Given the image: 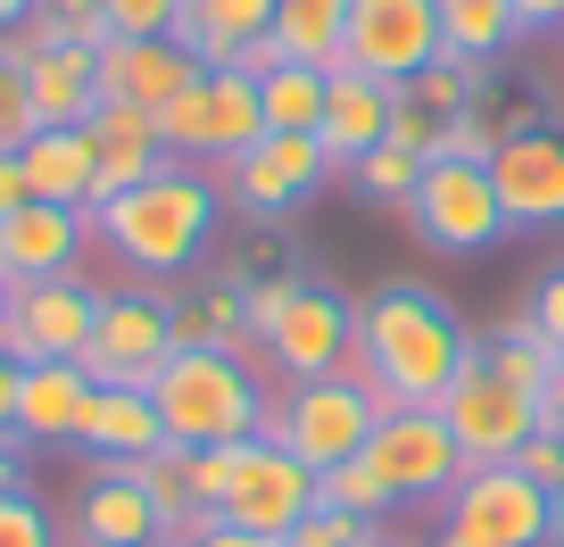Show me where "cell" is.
Listing matches in <instances>:
<instances>
[{
  "label": "cell",
  "instance_id": "cell-1",
  "mask_svg": "<svg viewBox=\"0 0 564 547\" xmlns=\"http://www.w3.org/2000/svg\"><path fill=\"white\" fill-rule=\"evenodd\" d=\"M465 365H474V332L457 324V307H441L423 283H382L357 307V349L340 373L366 382L382 406H441Z\"/></svg>",
  "mask_w": 564,
  "mask_h": 547
},
{
  "label": "cell",
  "instance_id": "cell-2",
  "mask_svg": "<svg viewBox=\"0 0 564 547\" xmlns=\"http://www.w3.org/2000/svg\"><path fill=\"white\" fill-rule=\"evenodd\" d=\"M91 232H100L133 274L175 283V274H192V265L208 258V241H216V183L199 175V166L166 158L150 183L100 199V208H91Z\"/></svg>",
  "mask_w": 564,
  "mask_h": 547
},
{
  "label": "cell",
  "instance_id": "cell-3",
  "mask_svg": "<svg viewBox=\"0 0 564 547\" xmlns=\"http://www.w3.org/2000/svg\"><path fill=\"white\" fill-rule=\"evenodd\" d=\"M150 398H159L166 448H192V457L258 440L265 415H274V390L258 382V365L241 349H175L166 373L150 382Z\"/></svg>",
  "mask_w": 564,
  "mask_h": 547
},
{
  "label": "cell",
  "instance_id": "cell-4",
  "mask_svg": "<svg viewBox=\"0 0 564 547\" xmlns=\"http://www.w3.org/2000/svg\"><path fill=\"white\" fill-rule=\"evenodd\" d=\"M192 473H199V497H208L216 523H241V530H258V539H291V530L324 506V481L307 473L291 448H274L265 431L241 440V448H199Z\"/></svg>",
  "mask_w": 564,
  "mask_h": 547
},
{
  "label": "cell",
  "instance_id": "cell-5",
  "mask_svg": "<svg viewBox=\"0 0 564 547\" xmlns=\"http://www.w3.org/2000/svg\"><path fill=\"white\" fill-rule=\"evenodd\" d=\"M390 406L373 398L366 382H349V373H324V382H282L274 415H265V440L291 448V457L307 464V473H333V464L366 457L373 424H382Z\"/></svg>",
  "mask_w": 564,
  "mask_h": 547
},
{
  "label": "cell",
  "instance_id": "cell-6",
  "mask_svg": "<svg viewBox=\"0 0 564 547\" xmlns=\"http://www.w3.org/2000/svg\"><path fill=\"white\" fill-rule=\"evenodd\" d=\"M556 539V497L514 464H474L441 497V539L432 547H547Z\"/></svg>",
  "mask_w": 564,
  "mask_h": 547
},
{
  "label": "cell",
  "instance_id": "cell-7",
  "mask_svg": "<svg viewBox=\"0 0 564 547\" xmlns=\"http://www.w3.org/2000/svg\"><path fill=\"white\" fill-rule=\"evenodd\" d=\"M406 225H415L423 249H441V258H474V249H490L507 225V199H498L490 183V158H432L415 183V199H406Z\"/></svg>",
  "mask_w": 564,
  "mask_h": 547
},
{
  "label": "cell",
  "instance_id": "cell-8",
  "mask_svg": "<svg viewBox=\"0 0 564 547\" xmlns=\"http://www.w3.org/2000/svg\"><path fill=\"white\" fill-rule=\"evenodd\" d=\"M366 464L390 481V497H448L465 481V448L457 431L441 424V406H390L366 440Z\"/></svg>",
  "mask_w": 564,
  "mask_h": 547
},
{
  "label": "cell",
  "instance_id": "cell-9",
  "mask_svg": "<svg viewBox=\"0 0 564 547\" xmlns=\"http://www.w3.org/2000/svg\"><path fill=\"white\" fill-rule=\"evenodd\" d=\"M175 357V332H166V299H141V291H108L100 324H91L84 357L75 365L91 382H117V390H150Z\"/></svg>",
  "mask_w": 564,
  "mask_h": 547
},
{
  "label": "cell",
  "instance_id": "cell-10",
  "mask_svg": "<svg viewBox=\"0 0 564 547\" xmlns=\"http://www.w3.org/2000/svg\"><path fill=\"white\" fill-rule=\"evenodd\" d=\"M441 424L457 431L465 473H474V464H514V448L540 431V398H531V390H514V382H498L490 365H465L457 390L441 398Z\"/></svg>",
  "mask_w": 564,
  "mask_h": 547
},
{
  "label": "cell",
  "instance_id": "cell-11",
  "mask_svg": "<svg viewBox=\"0 0 564 547\" xmlns=\"http://www.w3.org/2000/svg\"><path fill=\"white\" fill-rule=\"evenodd\" d=\"M100 299L84 274H58V283H18L9 291V316H0V349L18 365H42V357H84L91 324H100Z\"/></svg>",
  "mask_w": 564,
  "mask_h": 547
},
{
  "label": "cell",
  "instance_id": "cell-12",
  "mask_svg": "<svg viewBox=\"0 0 564 547\" xmlns=\"http://www.w3.org/2000/svg\"><path fill=\"white\" fill-rule=\"evenodd\" d=\"M448 34L432 0H349V58L340 67H366L382 84H406V75L441 67Z\"/></svg>",
  "mask_w": 564,
  "mask_h": 547
},
{
  "label": "cell",
  "instance_id": "cell-13",
  "mask_svg": "<svg viewBox=\"0 0 564 547\" xmlns=\"http://www.w3.org/2000/svg\"><path fill=\"white\" fill-rule=\"evenodd\" d=\"M324 175H340L333 150L316 142V133H265V142H249L241 158L225 166L232 199H241L249 216H291L307 208V199L324 192Z\"/></svg>",
  "mask_w": 564,
  "mask_h": 547
},
{
  "label": "cell",
  "instance_id": "cell-14",
  "mask_svg": "<svg viewBox=\"0 0 564 547\" xmlns=\"http://www.w3.org/2000/svg\"><path fill=\"white\" fill-rule=\"evenodd\" d=\"M249 349L265 357V365L282 373V382H324V373H340L349 365V349H357V316L333 299L324 283H300V299L282 307V324L265 340H249Z\"/></svg>",
  "mask_w": 564,
  "mask_h": 547
},
{
  "label": "cell",
  "instance_id": "cell-15",
  "mask_svg": "<svg viewBox=\"0 0 564 547\" xmlns=\"http://www.w3.org/2000/svg\"><path fill=\"white\" fill-rule=\"evenodd\" d=\"M474 91H481V67L465 58H441V67H423L399 84V117H390V142L415 150L423 166L432 158H457V133L474 117Z\"/></svg>",
  "mask_w": 564,
  "mask_h": 547
},
{
  "label": "cell",
  "instance_id": "cell-16",
  "mask_svg": "<svg viewBox=\"0 0 564 547\" xmlns=\"http://www.w3.org/2000/svg\"><path fill=\"white\" fill-rule=\"evenodd\" d=\"M84 241H91V208L25 199L18 216H0V274L9 283H58L84 265Z\"/></svg>",
  "mask_w": 564,
  "mask_h": 547
},
{
  "label": "cell",
  "instance_id": "cell-17",
  "mask_svg": "<svg viewBox=\"0 0 564 547\" xmlns=\"http://www.w3.org/2000/svg\"><path fill=\"white\" fill-rule=\"evenodd\" d=\"M199 58L183 51L175 34H117V42H100V100H124V108H150L159 117L175 91H192L199 84Z\"/></svg>",
  "mask_w": 564,
  "mask_h": 547
},
{
  "label": "cell",
  "instance_id": "cell-18",
  "mask_svg": "<svg viewBox=\"0 0 564 547\" xmlns=\"http://www.w3.org/2000/svg\"><path fill=\"white\" fill-rule=\"evenodd\" d=\"M490 183L507 199V225H564V133L556 124H531L514 142L490 150Z\"/></svg>",
  "mask_w": 564,
  "mask_h": 547
},
{
  "label": "cell",
  "instance_id": "cell-19",
  "mask_svg": "<svg viewBox=\"0 0 564 547\" xmlns=\"http://www.w3.org/2000/svg\"><path fill=\"white\" fill-rule=\"evenodd\" d=\"M150 539H166V523L150 506V490L133 481V464L84 473V490H75V547H150Z\"/></svg>",
  "mask_w": 564,
  "mask_h": 547
},
{
  "label": "cell",
  "instance_id": "cell-20",
  "mask_svg": "<svg viewBox=\"0 0 564 547\" xmlns=\"http://www.w3.org/2000/svg\"><path fill=\"white\" fill-rule=\"evenodd\" d=\"M390 117H399V84H382V75H366V67H333L316 142L333 150V166H357L366 150L390 142Z\"/></svg>",
  "mask_w": 564,
  "mask_h": 547
},
{
  "label": "cell",
  "instance_id": "cell-21",
  "mask_svg": "<svg viewBox=\"0 0 564 547\" xmlns=\"http://www.w3.org/2000/svg\"><path fill=\"white\" fill-rule=\"evenodd\" d=\"M84 142H91V175H100V199L133 192L166 166V142H159V117L150 108H124V100H100L84 117Z\"/></svg>",
  "mask_w": 564,
  "mask_h": 547
},
{
  "label": "cell",
  "instance_id": "cell-22",
  "mask_svg": "<svg viewBox=\"0 0 564 547\" xmlns=\"http://www.w3.org/2000/svg\"><path fill=\"white\" fill-rule=\"evenodd\" d=\"M75 440L91 448V464H141L166 448V424H159V398L150 390H117V382H91L84 398V424Z\"/></svg>",
  "mask_w": 564,
  "mask_h": 547
},
{
  "label": "cell",
  "instance_id": "cell-23",
  "mask_svg": "<svg viewBox=\"0 0 564 547\" xmlns=\"http://www.w3.org/2000/svg\"><path fill=\"white\" fill-rule=\"evenodd\" d=\"M100 108V51L91 42H58V51L25 58V117L34 124H84Z\"/></svg>",
  "mask_w": 564,
  "mask_h": 547
},
{
  "label": "cell",
  "instance_id": "cell-24",
  "mask_svg": "<svg viewBox=\"0 0 564 547\" xmlns=\"http://www.w3.org/2000/svg\"><path fill=\"white\" fill-rule=\"evenodd\" d=\"M249 142H265V100L249 67H208L199 75V158H241Z\"/></svg>",
  "mask_w": 564,
  "mask_h": 547
},
{
  "label": "cell",
  "instance_id": "cell-25",
  "mask_svg": "<svg viewBox=\"0 0 564 547\" xmlns=\"http://www.w3.org/2000/svg\"><path fill=\"white\" fill-rule=\"evenodd\" d=\"M18 158H25L34 199H51V208H100V175H91L84 124H34L18 142Z\"/></svg>",
  "mask_w": 564,
  "mask_h": 547
},
{
  "label": "cell",
  "instance_id": "cell-26",
  "mask_svg": "<svg viewBox=\"0 0 564 547\" xmlns=\"http://www.w3.org/2000/svg\"><path fill=\"white\" fill-rule=\"evenodd\" d=\"M91 398V373L75 357H42V365L18 373V440H75Z\"/></svg>",
  "mask_w": 564,
  "mask_h": 547
},
{
  "label": "cell",
  "instance_id": "cell-27",
  "mask_svg": "<svg viewBox=\"0 0 564 547\" xmlns=\"http://www.w3.org/2000/svg\"><path fill=\"white\" fill-rule=\"evenodd\" d=\"M166 299V332L175 349H249V299H241V274H216L199 291H159Z\"/></svg>",
  "mask_w": 564,
  "mask_h": 547
},
{
  "label": "cell",
  "instance_id": "cell-28",
  "mask_svg": "<svg viewBox=\"0 0 564 547\" xmlns=\"http://www.w3.org/2000/svg\"><path fill=\"white\" fill-rule=\"evenodd\" d=\"M258 34H274V0H192L175 25V42L199 67H241V51Z\"/></svg>",
  "mask_w": 564,
  "mask_h": 547
},
{
  "label": "cell",
  "instance_id": "cell-29",
  "mask_svg": "<svg viewBox=\"0 0 564 547\" xmlns=\"http://www.w3.org/2000/svg\"><path fill=\"white\" fill-rule=\"evenodd\" d=\"M274 51L300 67L349 58V0H274Z\"/></svg>",
  "mask_w": 564,
  "mask_h": 547
},
{
  "label": "cell",
  "instance_id": "cell-30",
  "mask_svg": "<svg viewBox=\"0 0 564 547\" xmlns=\"http://www.w3.org/2000/svg\"><path fill=\"white\" fill-rule=\"evenodd\" d=\"M432 9H441L448 58H465V67H490V58L514 51V34H523V9H514V0H432Z\"/></svg>",
  "mask_w": 564,
  "mask_h": 547
},
{
  "label": "cell",
  "instance_id": "cell-31",
  "mask_svg": "<svg viewBox=\"0 0 564 547\" xmlns=\"http://www.w3.org/2000/svg\"><path fill=\"white\" fill-rule=\"evenodd\" d=\"M133 481L150 490V506H159L166 539H192L199 523H208V497H199V473H192V448H159V457H141Z\"/></svg>",
  "mask_w": 564,
  "mask_h": 547
},
{
  "label": "cell",
  "instance_id": "cell-32",
  "mask_svg": "<svg viewBox=\"0 0 564 547\" xmlns=\"http://www.w3.org/2000/svg\"><path fill=\"white\" fill-rule=\"evenodd\" d=\"M324 91H333V67H300V58L265 67L258 75L265 133H316V124H324Z\"/></svg>",
  "mask_w": 564,
  "mask_h": 547
},
{
  "label": "cell",
  "instance_id": "cell-33",
  "mask_svg": "<svg viewBox=\"0 0 564 547\" xmlns=\"http://www.w3.org/2000/svg\"><path fill=\"white\" fill-rule=\"evenodd\" d=\"M474 365H490L498 382H514V390H531V398H540V382H547V365H556V349L531 332V316H514V324H498L490 340H474Z\"/></svg>",
  "mask_w": 564,
  "mask_h": 547
},
{
  "label": "cell",
  "instance_id": "cell-34",
  "mask_svg": "<svg viewBox=\"0 0 564 547\" xmlns=\"http://www.w3.org/2000/svg\"><path fill=\"white\" fill-rule=\"evenodd\" d=\"M349 175H357V199L406 208V199H415V183H423V158H415V150H399V142H382V150H366Z\"/></svg>",
  "mask_w": 564,
  "mask_h": 547
},
{
  "label": "cell",
  "instance_id": "cell-35",
  "mask_svg": "<svg viewBox=\"0 0 564 547\" xmlns=\"http://www.w3.org/2000/svg\"><path fill=\"white\" fill-rule=\"evenodd\" d=\"M474 124H481V142H514V133H531V124H540V100H531L523 84H490V75H481V91H474Z\"/></svg>",
  "mask_w": 564,
  "mask_h": 547
},
{
  "label": "cell",
  "instance_id": "cell-36",
  "mask_svg": "<svg viewBox=\"0 0 564 547\" xmlns=\"http://www.w3.org/2000/svg\"><path fill=\"white\" fill-rule=\"evenodd\" d=\"M324 481V506H349V514H373V523H382L390 506H399V497H390V481L373 473L366 457H349V464H333V473H316Z\"/></svg>",
  "mask_w": 564,
  "mask_h": 547
},
{
  "label": "cell",
  "instance_id": "cell-37",
  "mask_svg": "<svg viewBox=\"0 0 564 547\" xmlns=\"http://www.w3.org/2000/svg\"><path fill=\"white\" fill-rule=\"evenodd\" d=\"M282 547H382V523H373V514H349V506H316Z\"/></svg>",
  "mask_w": 564,
  "mask_h": 547
},
{
  "label": "cell",
  "instance_id": "cell-38",
  "mask_svg": "<svg viewBox=\"0 0 564 547\" xmlns=\"http://www.w3.org/2000/svg\"><path fill=\"white\" fill-rule=\"evenodd\" d=\"M0 547H58V523L42 497L25 490H0Z\"/></svg>",
  "mask_w": 564,
  "mask_h": 547
},
{
  "label": "cell",
  "instance_id": "cell-39",
  "mask_svg": "<svg viewBox=\"0 0 564 547\" xmlns=\"http://www.w3.org/2000/svg\"><path fill=\"white\" fill-rule=\"evenodd\" d=\"M183 9H192V0H100L108 42H117V34H175Z\"/></svg>",
  "mask_w": 564,
  "mask_h": 547
},
{
  "label": "cell",
  "instance_id": "cell-40",
  "mask_svg": "<svg viewBox=\"0 0 564 547\" xmlns=\"http://www.w3.org/2000/svg\"><path fill=\"white\" fill-rule=\"evenodd\" d=\"M300 283H307V274H249V283H241V299H249V340H265V332H274V324H282V307L300 299Z\"/></svg>",
  "mask_w": 564,
  "mask_h": 547
},
{
  "label": "cell",
  "instance_id": "cell-41",
  "mask_svg": "<svg viewBox=\"0 0 564 547\" xmlns=\"http://www.w3.org/2000/svg\"><path fill=\"white\" fill-rule=\"evenodd\" d=\"M34 18L51 25L58 42H91V51L108 42V18H100V0H34Z\"/></svg>",
  "mask_w": 564,
  "mask_h": 547
},
{
  "label": "cell",
  "instance_id": "cell-42",
  "mask_svg": "<svg viewBox=\"0 0 564 547\" xmlns=\"http://www.w3.org/2000/svg\"><path fill=\"white\" fill-rule=\"evenodd\" d=\"M514 473H531L547 497H556V490H564V431H547V424H540L523 448H514Z\"/></svg>",
  "mask_w": 564,
  "mask_h": 547
},
{
  "label": "cell",
  "instance_id": "cell-43",
  "mask_svg": "<svg viewBox=\"0 0 564 547\" xmlns=\"http://www.w3.org/2000/svg\"><path fill=\"white\" fill-rule=\"evenodd\" d=\"M25 133H34V117H25V67L0 58V150H18Z\"/></svg>",
  "mask_w": 564,
  "mask_h": 547
},
{
  "label": "cell",
  "instance_id": "cell-44",
  "mask_svg": "<svg viewBox=\"0 0 564 547\" xmlns=\"http://www.w3.org/2000/svg\"><path fill=\"white\" fill-rule=\"evenodd\" d=\"M531 332L547 349H564V265H547L540 283H531Z\"/></svg>",
  "mask_w": 564,
  "mask_h": 547
},
{
  "label": "cell",
  "instance_id": "cell-45",
  "mask_svg": "<svg viewBox=\"0 0 564 547\" xmlns=\"http://www.w3.org/2000/svg\"><path fill=\"white\" fill-rule=\"evenodd\" d=\"M183 547H282V539H258V530H241V523H216V514H208V523H199Z\"/></svg>",
  "mask_w": 564,
  "mask_h": 547
},
{
  "label": "cell",
  "instance_id": "cell-46",
  "mask_svg": "<svg viewBox=\"0 0 564 547\" xmlns=\"http://www.w3.org/2000/svg\"><path fill=\"white\" fill-rule=\"evenodd\" d=\"M25 199H34V183H25V158H18V150H0V216H18Z\"/></svg>",
  "mask_w": 564,
  "mask_h": 547
},
{
  "label": "cell",
  "instance_id": "cell-47",
  "mask_svg": "<svg viewBox=\"0 0 564 547\" xmlns=\"http://www.w3.org/2000/svg\"><path fill=\"white\" fill-rule=\"evenodd\" d=\"M18 357H9V349H0V440H18Z\"/></svg>",
  "mask_w": 564,
  "mask_h": 547
},
{
  "label": "cell",
  "instance_id": "cell-48",
  "mask_svg": "<svg viewBox=\"0 0 564 547\" xmlns=\"http://www.w3.org/2000/svg\"><path fill=\"white\" fill-rule=\"evenodd\" d=\"M540 424L564 431V349H556V365H547V382H540Z\"/></svg>",
  "mask_w": 564,
  "mask_h": 547
},
{
  "label": "cell",
  "instance_id": "cell-49",
  "mask_svg": "<svg viewBox=\"0 0 564 547\" xmlns=\"http://www.w3.org/2000/svg\"><path fill=\"white\" fill-rule=\"evenodd\" d=\"M514 9H523V34L531 25H564V0H514Z\"/></svg>",
  "mask_w": 564,
  "mask_h": 547
},
{
  "label": "cell",
  "instance_id": "cell-50",
  "mask_svg": "<svg viewBox=\"0 0 564 547\" xmlns=\"http://www.w3.org/2000/svg\"><path fill=\"white\" fill-rule=\"evenodd\" d=\"M0 490H25L18 481V440H0Z\"/></svg>",
  "mask_w": 564,
  "mask_h": 547
},
{
  "label": "cell",
  "instance_id": "cell-51",
  "mask_svg": "<svg viewBox=\"0 0 564 547\" xmlns=\"http://www.w3.org/2000/svg\"><path fill=\"white\" fill-rule=\"evenodd\" d=\"M25 9H34V0H0V34H9V25H25Z\"/></svg>",
  "mask_w": 564,
  "mask_h": 547
},
{
  "label": "cell",
  "instance_id": "cell-52",
  "mask_svg": "<svg viewBox=\"0 0 564 547\" xmlns=\"http://www.w3.org/2000/svg\"><path fill=\"white\" fill-rule=\"evenodd\" d=\"M547 547H564V490H556V539H547Z\"/></svg>",
  "mask_w": 564,
  "mask_h": 547
},
{
  "label": "cell",
  "instance_id": "cell-53",
  "mask_svg": "<svg viewBox=\"0 0 564 547\" xmlns=\"http://www.w3.org/2000/svg\"><path fill=\"white\" fill-rule=\"evenodd\" d=\"M9 291H18V283H9V274H0V316H9Z\"/></svg>",
  "mask_w": 564,
  "mask_h": 547
},
{
  "label": "cell",
  "instance_id": "cell-54",
  "mask_svg": "<svg viewBox=\"0 0 564 547\" xmlns=\"http://www.w3.org/2000/svg\"><path fill=\"white\" fill-rule=\"evenodd\" d=\"M150 547H183V539H150Z\"/></svg>",
  "mask_w": 564,
  "mask_h": 547
},
{
  "label": "cell",
  "instance_id": "cell-55",
  "mask_svg": "<svg viewBox=\"0 0 564 547\" xmlns=\"http://www.w3.org/2000/svg\"><path fill=\"white\" fill-rule=\"evenodd\" d=\"M382 547H390V539H382Z\"/></svg>",
  "mask_w": 564,
  "mask_h": 547
}]
</instances>
